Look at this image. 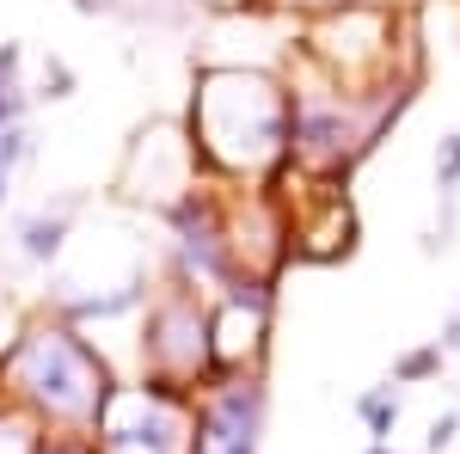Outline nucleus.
Listing matches in <instances>:
<instances>
[{
    "label": "nucleus",
    "mask_w": 460,
    "mask_h": 454,
    "mask_svg": "<svg viewBox=\"0 0 460 454\" xmlns=\"http://www.w3.org/2000/svg\"><path fill=\"white\" fill-rule=\"evenodd\" d=\"M436 178H442V191H455V184H460V136L442 141V154H436Z\"/></svg>",
    "instance_id": "nucleus-3"
},
{
    "label": "nucleus",
    "mask_w": 460,
    "mask_h": 454,
    "mask_svg": "<svg viewBox=\"0 0 460 454\" xmlns=\"http://www.w3.org/2000/svg\"><path fill=\"white\" fill-rule=\"evenodd\" d=\"M442 369V344L436 350H411L405 362H399V381H424V375H436Z\"/></svg>",
    "instance_id": "nucleus-2"
},
{
    "label": "nucleus",
    "mask_w": 460,
    "mask_h": 454,
    "mask_svg": "<svg viewBox=\"0 0 460 454\" xmlns=\"http://www.w3.org/2000/svg\"><path fill=\"white\" fill-rule=\"evenodd\" d=\"M368 454H387V449H368Z\"/></svg>",
    "instance_id": "nucleus-4"
},
{
    "label": "nucleus",
    "mask_w": 460,
    "mask_h": 454,
    "mask_svg": "<svg viewBox=\"0 0 460 454\" xmlns=\"http://www.w3.org/2000/svg\"><path fill=\"white\" fill-rule=\"evenodd\" d=\"M362 418H368V430H375V436H387L393 418H399V399H387V393H368V399H362Z\"/></svg>",
    "instance_id": "nucleus-1"
}]
</instances>
